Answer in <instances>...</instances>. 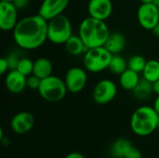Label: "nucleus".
Returning <instances> with one entry per match:
<instances>
[{"label": "nucleus", "mask_w": 159, "mask_h": 158, "mask_svg": "<svg viewBox=\"0 0 159 158\" xmlns=\"http://www.w3.org/2000/svg\"><path fill=\"white\" fill-rule=\"evenodd\" d=\"M12 3L18 8V10H21L28 7V5L30 4V0H14Z\"/></svg>", "instance_id": "29"}, {"label": "nucleus", "mask_w": 159, "mask_h": 158, "mask_svg": "<svg viewBox=\"0 0 159 158\" xmlns=\"http://www.w3.org/2000/svg\"><path fill=\"white\" fill-rule=\"evenodd\" d=\"M153 90L155 94L159 95V79L153 83Z\"/></svg>", "instance_id": "31"}, {"label": "nucleus", "mask_w": 159, "mask_h": 158, "mask_svg": "<svg viewBox=\"0 0 159 158\" xmlns=\"http://www.w3.org/2000/svg\"><path fill=\"white\" fill-rule=\"evenodd\" d=\"M53 65L50 60L48 58H38L34 61V71L33 74L36 75L40 79L47 78L52 75Z\"/></svg>", "instance_id": "17"}, {"label": "nucleus", "mask_w": 159, "mask_h": 158, "mask_svg": "<svg viewBox=\"0 0 159 158\" xmlns=\"http://www.w3.org/2000/svg\"><path fill=\"white\" fill-rule=\"evenodd\" d=\"M19 72H20L21 74H23L26 76H29L31 74H33V71H34V61L26 57H22L20 59V61L18 63V66L16 68Z\"/></svg>", "instance_id": "24"}, {"label": "nucleus", "mask_w": 159, "mask_h": 158, "mask_svg": "<svg viewBox=\"0 0 159 158\" xmlns=\"http://www.w3.org/2000/svg\"><path fill=\"white\" fill-rule=\"evenodd\" d=\"M152 32H153V34H154L155 36H157V37L159 38V22L157 24V26L152 30Z\"/></svg>", "instance_id": "33"}, {"label": "nucleus", "mask_w": 159, "mask_h": 158, "mask_svg": "<svg viewBox=\"0 0 159 158\" xmlns=\"http://www.w3.org/2000/svg\"><path fill=\"white\" fill-rule=\"evenodd\" d=\"M64 47L67 53L74 57L84 55L89 49L78 34H73L64 44Z\"/></svg>", "instance_id": "16"}, {"label": "nucleus", "mask_w": 159, "mask_h": 158, "mask_svg": "<svg viewBox=\"0 0 159 158\" xmlns=\"http://www.w3.org/2000/svg\"><path fill=\"white\" fill-rule=\"evenodd\" d=\"M64 158H86L81 153L79 152H72L70 154H68L67 156H65Z\"/></svg>", "instance_id": "30"}, {"label": "nucleus", "mask_w": 159, "mask_h": 158, "mask_svg": "<svg viewBox=\"0 0 159 158\" xmlns=\"http://www.w3.org/2000/svg\"><path fill=\"white\" fill-rule=\"evenodd\" d=\"M133 146L130 141L125 138L116 140L110 148V154L114 158H125L129 149Z\"/></svg>", "instance_id": "19"}, {"label": "nucleus", "mask_w": 159, "mask_h": 158, "mask_svg": "<svg viewBox=\"0 0 159 158\" xmlns=\"http://www.w3.org/2000/svg\"><path fill=\"white\" fill-rule=\"evenodd\" d=\"M132 93L137 100L144 101V100L148 99L154 93L153 83L149 82L148 80H146L143 77V79L140 80L137 87L132 90Z\"/></svg>", "instance_id": "20"}, {"label": "nucleus", "mask_w": 159, "mask_h": 158, "mask_svg": "<svg viewBox=\"0 0 159 158\" xmlns=\"http://www.w3.org/2000/svg\"><path fill=\"white\" fill-rule=\"evenodd\" d=\"M110 34L105 20L89 16L80 22L77 34L81 37L88 48H92L104 46Z\"/></svg>", "instance_id": "2"}, {"label": "nucleus", "mask_w": 159, "mask_h": 158, "mask_svg": "<svg viewBox=\"0 0 159 158\" xmlns=\"http://www.w3.org/2000/svg\"><path fill=\"white\" fill-rule=\"evenodd\" d=\"M6 88L12 94H20L27 88V76L17 69L9 70L5 77Z\"/></svg>", "instance_id": "14"}, {"label": "nucleus", "mask_w": 159, "mask_h": 158, "mask_svg": "<svg viewBox=\"0 0 159 158\" xmlns=\"http://www.w3.org/2000/svg\"><path fill=\"white\" fill-rule=\"evenodd\" d=\"M125 158H143V154H142V152L138 148H136L133 145L129 149V151L128 152V154L125 156Z\"/></svg>", "instance_id": "27"}, {"label": "nucleus", "mask_w": 159, "mask_h": 158, "mask_svg": "<svg viewBox=\"0 0 159 158\" xmlns=\"http://www.w3.org/2000/svg\"></svg>", "instance_id": "38"}, {"label": "nucleus", "mask_w": 159, "mask_h": 158, "mask_svg": "<svg viewBox=\"0 0 159 158\" xmlns=\"http://www.w3.org/2000/svg\"><path fill=\"white\" fill-rule=\"evenodd\" d=\"M69 3L70 0H43L39 7L38 14L47 20H49L63 14Z\"/></svg>", "instance_id": "11"}, {"label": "nucleus", "mask_w": 159, "mask_h": 158, "mask_svg": "<svg viewBox=\"0 0 159 158\" xmlns=\"http://www.w3.org/2000/svg\"><path fill=\"white\" fill-rule=\"evenodd\" d=\"M143 77L151 83L156 82L159 79V61L149 60L147 61L145 67L142 73Z\"/></svg>", "instance_id": "21"}, {"label": "nucleus", "mask_w": 159, "mask_h": 158, "mask_svg": "<svg viewBox=\"0 0 159 158\" xmlns=\"http://www.w3.org/2000/svg\"><path fill=\"white\" fill-rule=\"evenodd\" d=\"M18 11L12 2H0V29L2 31H13L19 21Z\"/></svg>", "instance_id": "10"}, {"label": "nucleus", "mask_w": 159, "mask_h": 158, "mask_svg": "<svg viewBox=\"0 0 159 158\" xmlns=\"http://www.w3.org/2000/svg\"><path fill=\"white\" fill-rule=\"evenodd\" d=\"M154 4H156L157 7H159V0H154Z\"/></svg>", "instance_id": "35"}, {"label": "nucleus", "mask_w": 159, "mask_h": 158, "mask_svg": "<svg viewBox=\"0 0 159 158\" xmlns=\"http://www.w3.org/2000/svg\"><path fill=\"white\" fill-rule=\"evenodd\" d=\"M34 125V117L30 112L17 113L10 120L11 130L19 135L26 134L32 130Z\"/></svg>", "instance_id": "12"}, {"label": "nucleus", "mask_w": 159, "mask_h": 158, "mask_svg": "<svg viewBox=\"0 0 159 158\" xmlns=\"http://www.w3.org/2000/svg\"><path fill=\"white\" fill-rule=\"evenodd\" d=\"M16 45L24 50L41 47L48 40V20L41 15H31L19 20L12 31Z\"/></svg>", "instance_id": "1"}, {"label": "nucleus", "mask_w": 159, "mask_h": 158, "mask_svg": "<svg viewBox=\"0 0 159 158\" xmlns=\"http://www.w3.org/2000/svg\"><path fill=\"white\" fill-rule=\"evenodd\" d=\"M0 1H4V2H13L14 0H0Z\"/></svg>", "instance_id": "36"}, {"label": "nucleus", "mask_w": 159, "mask_h": 158, "mask_svg": "<svg viewBox=\"0 0 159 158\" xmlns=\"http://www.w3.org/2000/svg\"><path fill=\"white\" fill-rule=\"evenodd\" d=\"M157 129H159V119H158V126H157Z\"/></svg>", "instance_id": "37"}, {"label": "nucleus", "mask_w": 159, "mask_h": 158, "mask_svg": "<svg viewBox=\"0 0 159 158\" xmlns=\"http://www.w3.org/2000/svg\"><path fill=\"white\" fill-rule=\"evenodd\" d=\"M128 69V61L119 54L113 55L108 70L117 75H120Z\"/></svg>", "instance_id": "22"}, {"label": "nucleus", "mask_w": 159, "mask_h": 158, "mask_svg": "<svg viewBox=\"0 0 159 158\" xmlns=\"http://www.w3.org/2000/svg\"><path fill=\"white\" fill-rule=\"evenodd\" d=\"M137 20L143 29L152 31L159 22V7L154 3L141 4L137 10Z\"/></svg>", "instance_id": "8"}, {"label": "nucleus", "mask_w": 159, "mask_h": 158, "mask_svg": "<svg viewBox=\"0 0 159 158\" xmlns=\"http://www.w3.org/2000/svg\"><path fill=\"white\" fill-rule=\"evenodd\" d=\"M140 80V74L129 68L119 75V84L125 90L132 91L137 87Z\"/></svg>", "instance_id": "18"}, {"label": "nucleus", "mask_w": 159, "mask_h": 158, "mask_svg": "<svg viewBox=\"0 0 159 158\" xmlns=\"http://www.w3.org/2000/svg\"><path fill=\"white\" fill-rule=\"evenodd\" d=\"M113 8V3L111 0H89V15L95 19L106 20L111 17Z\"/></svg>", "instance_id": "13"}, {"label": "nucleus", "mask_w": 159, "mask_h": 158, "mask_svg": "<svg viewBox=\"0 0 159 158\" xmlns=\"http://www.w3.org/2000/svg\"><path fill=\"white\" fill-rule=\"evenodd\" d=\"M141 4H147V3H154V0H140Z\"/></svg>", "instance_id": "34"}, {"label": "nucleus", "mask_w": 159, "mask_h": 158, "mask_svg": "<svg viewBox=\"0 0 159 158\" xmlns=\"http://www.w3.org/2000/svg\"><path fill=\"white\" fill-rule=\"evenodd\" d=\"M73 35L70 19L61 14L48 20V40L55 45H64Z\"/></svg>", "instance_id": "4"}, {"label": "nucleus", "mask_w": 159, "mask_h": 158, "mask_svg": "<svg viewBox=\"0 0 159 158\" xmlns=\"http://www.w3.org/2000/svg\"><path fill=\"white\" fill-rule=\"evenodd\" d=\"M117 94V87L111 79H102L93 88L92 99L97 104H107L114 101Z\"/></svg>", "instance_id": "7"}, {"label": "nucleus", "mask_w": 159, "mask_h": 158, "mask_svg": "<svg viewBox=\"0 0 159 158\" xmlns=\"http://www.w3.org/2000/svg\"><path fill=\"white\" fill-rule=\"evenodd\" d=\"M113 54L104 46L89 48L83 55L84 68L89 73H101L109 68Z\"/></svg>", "instance_id": "5"}, {"label": "nucleus", "mask_w": 159, "mask_h": 158, "mask_svg": "<svg viewBox=\"0 0 159 158\" xmlns=\"http://www.w3.org/2000/svg\"><path fill=\"white\" fill-rule=\"evenodd\" d=\"M126 44H127V40L125 35L119 32H115L110 34L104 44V47L113 55H116L123 51V49L126 47Z\"/></svg>", "instance_id": "15"}, {"label": "nucleus", "mask_w": 159, "mask_h": 158, "mask_svg": "<svg viewBox=\"0 0 159 158\" xmlns=\"http://www.w3.org/2000/svg\"><path fill=\"white\" fill-rule=\"evenodd\" d=\"M64 81L68 92L76 94L81 92L88 83L87 70L78 66L71 67L65 74Z\"/></svg>", "instance_id": "9"}, {"label": "nucleus", "mask_w": 159, "mask_h": 158, "mask_svg": "<svg viewBox=\"0 0 159 158\" xmlns=\"http://www.w3.org/2000/svg\"><path fill=\"white\" fill-rule=\"evenodd\" d=\"M153 107L155 108V110L157 111V113L159 115V95L157 96V98H156V100H155V102H154Z\"/></svg>", "instance_id": "32"}, {"label": "nucleus", "mask_w": 159, "mask_h": 158, "mask_svg": "<svg viewBox=\"0 0 159 158\" xmlns=\"http://www.w3.org/2000/svg\"><path fill=\"white\" fill-rule=\"evenodd\" d=\"M41 80L42 79H40L34 74H31L27 76V88L33 90H38L41 84Z\"/></svg>", "instance_id": "26"}, {"label": "nucleus", "mask_w": 159, "mask_h": 158, "mask_svg": "<svg viewBox=\"0 0 159 158\" xmlns=\"http://www.w3.org/2000/svg\"><path fill=\"white\" fill-rule=\"evenodd\" d=\"M6 58H7V61H8L10 70H12V69H16V68H17L18 63H19V61H20V59L22 58V56H20V52L16 50V51L10 52Z\"/></svg>", "instance_id": "25"}, {"label": "nucleus", "mask_w": 159, "mask_h": 158, "mask_svg": "<svg viewBox=\"0 0 159 158\" xmlns=\"http://www.w3.org/2000/svg\"><path fill=\"white\" fill-rule=\"evenodd\" d=\"M159 115L153 106L143 105L137 108L130 117L131 131L140 137H146L157 129Z\"/></svg>", "instance_id": "3"}, {"label": "nucleus", "mask_w": 159, "mask_h": 158, "mask_svg": "<svg viewBox=\"0 0 159 158\" xmlns=\"http://www.w3.org/2000/svg\"><path fill=\"white\" fill-rule=\"evenodd\" d=\"M147 61L142 55H133L128 61V68L139 74L143 73Z\"/></svg>", "instance_id": "23"}, {"label": "nucleus", "mask_w": 159, "mask_h": 158, "mask_svg": "<svg viewBox=\"0 0 159 158\" xmlns=\"http://www.w3.org/2000/svg\"><path fill=\"white\" fill-rule=\"evenodd\" d=\"M37 91L41 98L46 102H59L65 98L68 89L64 79L52 74L41 80V84Z\"/></svg>", "instance_id": "6"}, {"label": "nucleus", "mask_w": 159, "mask_h": 158, "mask_svg": "<svg viewBox=\"0 0 159 158\" xmlns=\"http://www.w3.org/2000/svg\"><path fill=\"white\" fill-rule=\"evenodd\" d=\"M9 70H10V68H9V63H8L7 59L6 57L0 58V74H5Z\"/></svg>", "instance_id": "28"}]
</instances>
